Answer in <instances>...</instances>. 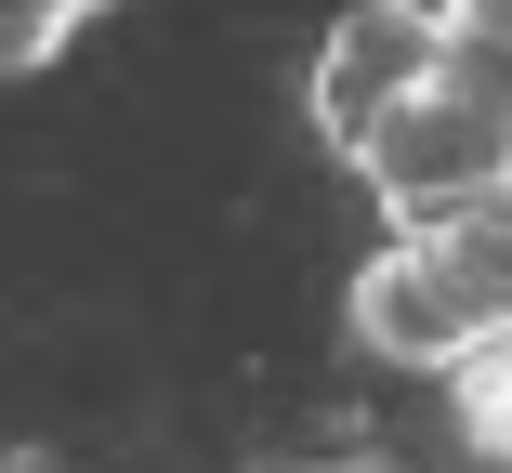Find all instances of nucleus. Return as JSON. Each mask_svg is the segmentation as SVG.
Here are the masks:
<instances>
[{
	"label": "nucleus",
	"instance_id": "obj_2",
	"mask_svg": "<svg viewBox=\"0 0 512 473\" xmlns=\"http://www.w3.org/2000/svg\"><path fill=\"white\" fill-rule=\"evenodd\" d=\"M434 66H447V14H421V0H355L329 27V53H316V79H302V106H316V132L342 158H368V132L407 92H434Z\"/></svg>",
	"mask_w": 512,
	"mask_h": 473
},
{
	"label": "nucleus",
	"instance_id": "obj_6",
	"mask_svg": "<svg viewBox=\"0 0 512 473\" xmlns=\"http://www.w3.org/2000/svg\"><path fill=\"white\" fill-rule=\"evenodd\" d=\"M447 408H460V434H473L486 460H512V329L473 342V355L447 368Z\"/></svg>",
	"mask_w": 512,
	"mask_h": 473
},
{
	"label": "nucleus",
	"instance_id": "obj_4",
	"mask_svg": "<svg viewBox=\"0 0 512 473\" xmlns=\"http://www.w3.org/2000/svg\"><path fill=\"white\" fill-rule=\"evenodd\" d=\"M407 250H421L447 290L473 303V329H486V342L512 329V198H486V211H460V224H434V237H407Z\"/></svg>",
	"mask_w": 512,
	"mask_h": 473
},
{
	"label": "nucleus",
	"instance_id": "obj_7",
	"mask_svg": "<svg viewBox=\"0 0 512 473\" xmlns=\"http://www.w3.org/2000/svg\"><path fill=\"white\" fill-rule=\"evenodd\" d=\"M66 27H79V0H0V79L53 66V53H66Z\"/></svg>",
	"mask_w": 512,
	"mask_h": 473
},
{
	"label": "nucleus",
	"instance_id": "obj_8",
	"mask_svg": "<svg viewBox=\"0 0 512 473\" xmlns=\"http://www.w3.org/2000/svg\"><path fill=\"white\" fill-rule=\"evenodd\" d=\"M79 14H92V0H79Z\"/></svg>",
	"mask_w": 512,
	"mask_h": 473
},
{
	"label": "nucleus",
	"instance_id": "obj_1",
	"mask_svg": "<svg viewBox=\"0 0 512 473\" xmlns=\"http://www.w3.org/2000/svg\"><path fill=\"white\" fill-rule=\"evenodd\" d=\"M355 171L381 184L394 237H434V224H460V211L512 198V119L434 79V92H407V106L368 132V158H355Z\"/></svg>",
	"mask_w": 512,
	"mask_h": 473
},
{
	"label": "nucleus",
	"instance_id": "obj_5",
	"mask_svg": "<svg viewBox=\"0 0 512 473\" xmlns=\"http://www.w3.org/2000/svg\"><path fill=\"white\" fill-rule=\"evenodd\" d=\"M434 79L512 119V0H447V66Z\"/></svg>",
	"mask_w": 512,
	"mask_h": 473
},
{
	"label": "nucleus",
	"instance_id": "obj_3",
	"mask_svg": "<svg viewBox=\"0 0 512 473\" xmlns=\"http://www.w3.org/2000/svg\"><path fill=\"white\" fill-rule=\"evenodd\" d=\"M355 342H368V355H394V368H460L486 329H473V303L447 290V276L394 237V250L355 276Z\"/></svg>",
	"mask_w": 512,
	"mask_h": 473
}]
</instances>
